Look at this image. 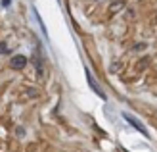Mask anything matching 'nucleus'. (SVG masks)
Here are the masks:
<instances>
[{"label": "nucleus", "instance_id": "1", "mask_svg": "<svg viewBox=\"0 0 157 152\" xmlns=\"http://www.w3.org/2000/svg\"><path fill=\"white\" fill-rule=\"evenodd\" d=\"M35 71H36V77L40 79V81H44L46 79V75H48V69H46V64H44V60H35Z\"/></svg>", "mask_w": 157, "mask_h": 152}, {"label": "nucleus", "instance_id": "2", "mask_svg": "<svg viewBox=\"0 0 157 152\" xmlns=\"http://www.w3.org/2000/svg\"><path fill=\"white\" fill-rule=\"evenodd\" d=\"M25 66H27V58H25V56H21V54L13 56V58L10 60V68L12 69H23Z\"/></svg>", "mask_w": 157, "mask_h": 152}, {"label": "nucleus", "instance_id": "3", "mask_svg": "<svg viewBox=\"0 0 157 152\" xmlns=\"http://www.w3.org/2000/svg\"><path fill=\"white\" fill-rule=\"evenodd\" d=\"M86 79H88V85L92 87V91H94V92H98V94H100L101 98H105V94H104V91H101L100 87L96 85V81H94V77H92V73H90L88 69H86Z\"/></svg>", "mask_w": 157, "mask_h": 152}, {"label": "nucleus", "instance_id": "4", "mask_svg": "<svg viewBox=\"0 0 157 152\" xmlns=\"http://www.w3.org/2000/svg\"><path fill=\"white\" fill-rule=\"evenodd\" d=\"M123 117H124V119H127V121H128V123H132V125H134V127H136V129H138V131H142V133H146V129H144V125H142V123H140V121H138V119H136V117H132V116H128V114H123Z\"/></svg>", "mask_w": 157, "mask_h": 152}, {"label": "nucleus", "instance_id": "5", "mask_svg": "<svg viewBox=\"0 0 157 152\" xmlns=\"http://www.w3.org/2000/svg\"><path fill=\"white\" fill-rule=\"evenodd\" d=\"M121 8H123V2H121V0H115V4L109 6V12H111V14H117Z\"/></svg>", "mask_w": 157, "mask_h": 152}, {"label": "nucleus", "instance_id": "6", "mask_svg": "<svg viewBox=\"0 0 157 152\" xmlns=\"http://www.w3.org/2000/svg\"><path fill=\"white\" fill-rule=\"evenodd\" d=\"M8 52V44L6 43H0V54H6Z\"/></svg>", "mask_w": 157, "mask_h": 152}, {"label": "nucleus", "instance_id": "7", "mask_svg": "<svg viewBox=\"0 0 157 152\" xmlns=\"http://www.w3.org/2000/svg\"><path fill=\"white\" fill-rule=\"evenodd\" d=\"M155 66H157V64H155Z\"/></svg>", "mask_w": 157, "mask_h": 152}]
</instances>
